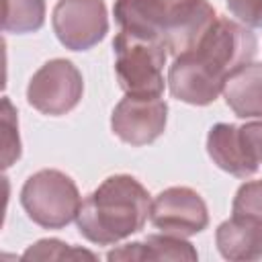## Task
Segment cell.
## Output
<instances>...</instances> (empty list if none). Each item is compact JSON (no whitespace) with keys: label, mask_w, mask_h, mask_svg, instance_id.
I'll use <instances>...</instances> for the list:
<instances>
[{"label":"cell","mask_w":262,"mask_h":262,"mask_svg":"<svg viewBox=\"0 0 262 262\" xmlns=\"http://www.w3.org/2000/svg\"><path fill=\"white\" fill-rule=\"evenodd\" d=\"M258 39L246 25L217 16L188 51L174 57L168 70L170 94L186 104H211L225 80L254 59Z\"/></svg>","instance_id":"obj_1"},{"label":"cell","mask_w":262,"mask_h":262,"mask_svg":"<svg viewBox=\"0 0 262 262\" xmlns=\"http://www.w3.org/2000/svg\"><path fill=\"white\" fill-rule=\"evenodd\" d=\"M20 205L33 223L45 229H61L76 221L82 196L68 174L45 168L25 180L20 188Z\"/></svg>","instance_id":"obj_5"},{"label":"cell","mask_w":262,"mask_h":262,"mask_svg":"<svg viewBox=\"0 0 262 262\" xmlns=\"http://www.w3.org/2000/svg\"><path fill=\"white\" fill-rule=\"evenodd\" d=\"M149 221L164 233L188 237L209 225V211L203 196L188 186H170L151 199Z\"/></svg>","instance_id":"obj_8"},{"label":"cell","mask_w":262,"mask_h":262,"mask_svg":"<svg viewBox=\"0 0 262 262\" xmlns=\"http://www.w3.org/2000/svg\"><path fill=\"white\" fill-rule=\"evenodd\" d=\"M149 211L151 199L145 186L129 174H115L82 201L76 225L88 242L113 246L143 229Z\"/></svg>","instance_id":"obj_3"},{"label":"cell","mask_w":262,"mask_h":262,"mask_svg":"<svg viewBox=\"0 0 262 262\" xmlns=\"http://www.w3.org/2000/svg\"><path fill=\"white\" fill-rule=\"evenodd\" d=\"M51 25L63 47L72 51L92 49L108 33L104 0H57Z\"/></svg>","instance_id":"obj_7"},{"label":"cell","mask_w":262,"mask_h":262,"mask_svg":"<svg viewBox=\"0 0 262 262\" xmlns=\"http://www.w3.org/2000/svg\"><path fill=\"white\" fill-rule=\"evenodd\" d=\"M239 131H242V137H244L252 158L258 162V166H262V119L242 125Z\"/></svg>","instance_id":"obj_19"},{"label":"cell","mask_w":262,"mask_h":262,"mask_svg":"<svg viewBox=\"0 0 262 262\" xmlns=\"http://www.w3.org/2000/svg\"><path fill=\"white\" fill-rule=\"evenodd\" d=\"M76 258L94 260L96 256L88 250L74 248V246L63 244L59 239H39L37 244L27 248L23 254V260H76Z\"/></svg>","instance_id":"obj_16"},{"label":"cell","mask_w":262,"mask_h":262,"mask_svg":"<svg viewBox=\"0 0 262 262\" xmlns=\"http://www.w3.org/2000/svg\"><path fill=\"white\" fill-rule=\"evenodd\" d=\"M84 92L80 70L63 57L45 61L29 80L27 100L33 108L49 117H61L78 106Z\"/></svg>","instance_id":"obj_6"},{"label":"cell","mask_w":262,"mask_h":262,"mask_svg":"<svg viewBox=\"0 0 262 262\" xmlns=\"http://www.w3.org/2000/svg\"><path fill=\"white\" fill-rule=\"evenodd\" d=\"M231 213L237 215H250L258 221H262V178L244 182L231 203Z\"/></svg>","instance_id":"obj_17"},{"label":"cell","mask_w":262,"mask_h":262,"mask_svg":"<svg viewBox=\"0 0 262 262\" xmlns=\"http://www.w3.org/2000/svg\"><path fill=\"white\" fill-rule=\"evenodd\" d=\"M123 31L160 41L174 57L188 51L219 16L207 0H117Z\"/></svg>","instance_id":"obj_2"},{"label":"cell","mask_w":262,"mask_h":262,"mask_svg":"<svg viewBox=\"0 0 262 262\" xmlns=\"http://www.w3.org/2000/svg\"><path fill=\"white\" fill-rule=\"evenodd\" d=\"M108 260H196L199 254L186 237L172 233H151L145 242L119 246L106 254Z\"/></svg>","instance_id":"obj_12"},{"label":"cell","mask_w":262,"mask_h":262,"mask_svg":"<svg viewBox=\"0 0 262 262\" xmlns=\"http://www.w3.org/2000/svg\"><path fill=\"white\" fill-rule=\"evenodd\" d=\"M166 121L168 104L162 96L143 98L125 94L113 108L111 129L121 141L139 147L156 141L164 133Z\"/></svg>","instance_id":"obj_9"},{"label":"cell","mask_w":262,"mask_h":262,"mask_svg":"<svg viewBox=\"0 0 262 262\" xmlns=\"http://www.w3.org/2000/svg\"><path fill=\"white\" fill-rule=\"evenodd\" d=\"M115 49V74L119 86L131 96H162L164 86V66L168 49L154 39L137 37L123 31L113 41Z\"/></svg>","instance_id":"obj_4"},{"label":"cell","mask_w":262,"mask_h":262,"mask_svg":"<svg viewBox=\"0 0 262 262\" xmlns=\"http://www.w3.org/2000/svg\"><path fill=\"white\" fill-rule=\"evenodd\" d=\"M215 244L225 260L250 262L262 258V221L231 213L215 231Z\"/></svg>","instance_id":"obj_11"},{"label":"cell","mask_w":262,"mask_h":262,"mask_svg":"<svg viewBox=\"0 0 262 262\" xmlns=\"http://www.w3.org/2000/svg\"><path fill=\"white\" fill-rule=\"evenodd\" d=\"M45 23V2L43 0H4L2 29L4 33L25 35L35 33Z\"/></svg>","instance_id":"obj_14"},{"label":"cell","mask_w":262,"mask_h":262,"mask_svg":"<svg viewBox=\"0 0 262 262\" xmlns=\"http://www.w3.org/2000/svg\"><path fill=\"white\" fill-rule=\"evenodd\" d=\"M0 123H2V166L8 168L20 158L18 119H16V111H14V106H12L8 96L2 98Z\"/></svg>","instance_id":"obj_15"},{"label":"cell","mask_w":262,"mask_h":262,"mask_svg":"<svg viewBox=\"0 0 262 262\" xmlns=\"http://www.w3.org/2000/svg\"><path fill=\"white\" fill-rule=\"evenodd\" d=\"M229 12L246 27H262V0H225Z\"/></svg>","instance_id":"obj_18"},{"label":"cell","mask_w":262,"mask_h":262,"mask_svg":"<svg viewBox=\"0 0 262 262\" xmlns=\"http://www.w3.org/2000/svg\"><path fill=\"white\" fill-rule=\"evenodd\" d=\"M207 154L213 164H217V168L237 178H248L260 168L258 162L252 158L239 127L231 123H217L209 129Z\"/></svg>","instance_id":"obj_10"},{"label":"cell","mask_w":262,"mask_h":262,"mask_svg":"<svg viewBox=\"0 0 262 262\" xmlns=\"http://www.w3.org/2000/svg\"><path fill=\"white\" fill-rule=\"evenodd\" d=\"M227 106L239 119H262V63H248L233 72L223 86Z\"/></svg>","instance_id":"obj_13"}]
</instances>
